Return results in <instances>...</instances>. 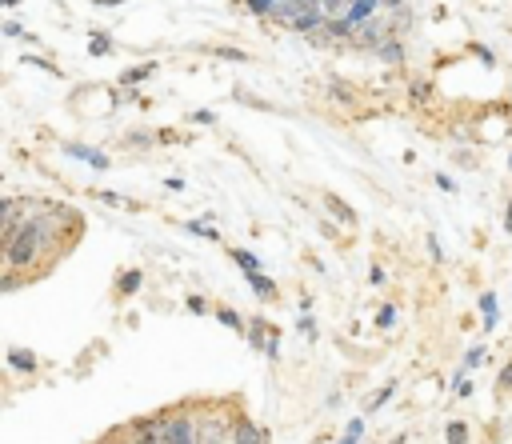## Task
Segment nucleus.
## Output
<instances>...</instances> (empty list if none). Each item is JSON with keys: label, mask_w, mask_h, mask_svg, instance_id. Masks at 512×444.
Returning <instances> with one entry per match:
<instances>
[{"label": "nucleus", "mask_w": 512, "mask_h": 444, "mask_svg": "<svg viewBox=\"0 0 512 444\" xmlns=\"http://www.w3.org/2000/svg\"><path fill=\"white\" fill-rule=\"evenodd\" d=\"M0 32H4L8 40H24V28H20L16 20H4V24H0Z\"/></svg>", "instance_id": "obj_33"}, {"label": "nucleus", "mask_w": 512, "mask_h": 444, "mask_svg": "<svg viewBox=\"0 0 512 444\" xmlns=\"http://www.w3.org/2000/svg\"><path fill=\"white\" fill-rule=\"evenodd\" d=\"M388 444H408V436H404V432H400V436H392V440H388Z\"/></svg>", "instance_id": "obj_45"}, {"label": "nucleus", "mask_w": 512, "mask_h": 444, "mask_svg": "<svg viewBox=\"0 0 512 444\" xmlns=\"http://www.w3.org/2000/svg\"><path fill=\"white\" fill-rule=\"evenodd\" d=\"M164 188H168V192H180V188H184V180H180V176H168V180H164Z\"/></svg>", "instance_id": "obj_41"}, {"label": "nucleus", "mask_w": 512, "mask_h": 444, "mask_svg": "<svg viewBox=\"0 0 512 444\" xmlns=\"http://www.w3.org/2000/svg\"><path fill=\"white\" fill-rule=\"evenodd\" d=\"M192 124H204V128H212V124H216V112H212V108H196V112H192Z\"/></svg>", "instance_id": "obj_31"}, {"label": "nucleus", "mask_w": 512, "mask_h": 444, "mask_svg": "<svg viewBox=\"0 0 512 444\" xmlns=\"http://www.w3.org/2000/svg\"><path fill=\"white\" fill-rule=\"evenodd\" d=\"M480 312H484V332H492L500 324V304H496V292H480Z\"/></svg>", "instance_id": "obj_15"}, {"label": "nucleus", "mask_w": 512, "mask_h": 444, "mask_svg": "<svg viewBox=\"0 0 512 444\" xmlns=\"http://www.w3.org/2000/svg\"><path fill=\"white\" fill-rule=\"evenodd\" d=\"M244 8H248L256 20H268V16H272V8H276V0H244Z\"/></svg>", "instance_id": "obj_26"}, {"label": "nucleus", "mask_w": 512, "mask_h": 444, "mask_svg": "<svg viewBox=\"0 0 512 444\" xmlns=\"http://www.w3.org/2000/svg\"><path fill=\"white\" fill-rule=\"evenodd\" d=\"M60 152L72 156V160H80V164H88V168H96V172H108L112 168V156L104 148H92V144H80V140H60Z\"/></svg>", "instance_id": "obj_2"}, {"label": "nucleus", "mask_w": 512, "mask_h": 444, "mask_svg": "<svg viewBox=\"0 0 512 444\" xmlns=\"http://www.w3.org/2000/svg\"><path fill=\"white\" fill-rule=\"evenodd\" d=\"M92 196H96V200H100V204H108V208H132V212H136V208H140V204H136V200H124V196H116V192H112V188H92Z\"/></svg>", "instance_id": "obj_20"}, {"label": "nucleus", "mask_w": 512, "mask_h": 444, "mask_svg": "<svg viewBox=\"0 0 512 444\" xmlns=\"http://www.w3.org/2000/svg\"><path fill=\"white\" fill-rule=\"evenodd\" d=\"M116 44H112V36L104 32V28H96L92 36H88V56H108Z\"/></svg>", "instance_id": "obj_19"}, {"label": "nucleus", "mask_w": 512, "mask_h": 444, "mask_svg": "<svg viewBox=\"0 0 512 444\" xmlns=\"http://www.w3.org/2000/svg\"><path fill=\"white\" fill-rule=\"evenodd\" d=\"M296 328H300L308 340H316V324H312V316H300V320H296Z\"/></svg>", "instance_id": "obj_40"}, {"label": "nucleus", "mask_w": 512, "mask_h": 444, "mask_svg": "<svg viewBox=\"0 0 512 444\" xmlns=\"http://www.w3.org/2000/svg\"><path fill=\"white\" fill-rule=\"evenodd\" d=\"M504 232L512 236V200H508V208H504Z\"/></svg>", "instance_id": "obj_42"}, {"label": "nucleus", "mask_w": 512, "mask_h": 444, "mask_svg": "<svg viewBox=\"0 0 512 444\" xmlns=\"http://www.w3.org/2000/svg\"><path fill=\"white\" fill-rule=\"evenodd\" d=\"M456 164H460V168H480L476 152H468V148H460V152H456Z\"/></svg>", "instance_id": "obj_35"}, {"label": "nucleus", "mask_w": 512, "mask_h": 444, "mask_svg": "<svg viewBox=\"0 0 512 444\" xmlns=\"http://www.w3.org/2000/svg\"><path fill=\"white\" fill-rule=\"evenodd\" d=\"M156 144H160V136H156V132H144V128H132V132L120 136V148H124V152H148V148H156Z\"/></svg>", "instance_id": "obj_9"}, {"label": "nucleus", "mask_w": 512, "mask_h": 444, "mask_svg": "<svg viewBox=\"0 0 512 444\" xmlns=\"http://www.w3.org/2000/svg\"><path fill=\"white\" fill-rule=\"evenodd\" d=\"M156 68H160L156 60H140V64H132V68H124L116 84H124V88H136V84H144V80H148V76H152Z\"/></svg>", "instance_id": "obj_10"}, {"label": "nucleus", "mask_w": 512, "mask_h": 444, "mask_svg": "<svg viewBox=\"0 0 512 444\" xmlns=\"http://www.w3.org/2000/svg\"><path fill=\"white\" fill-rule=\"evenodd\" d=\"M84 236V216L72 204H56L36 196L32 212L4 232V292H16L20 284H32L56 268L60 256H68Z\"/></svg>", "instance_id": "obj_1"}, {"label": "nucleus", "mask_w": 512, "mask_h": 444, "mask_svg": "<svg viewBox=\"0 0 512 444\" xmlns=\"http://www.w3.org/2000/svg\"><path fill=\"white\" fill-rule=\"evenodd\" d=\"M368 284H372V288H380V284H388V272H384L380 264H372V268H368Z\"/></svg>", "instance_id": "obj_36"}, {"label": "nucleus", "mask_w": 512, "mask_h": 444, "mask_svg": "<svg viewBox=\"0 0 512 444\" xmlns=\"http://www.w3.org/2000/svg\"><path fill=\"white\" fill-rule=\"evenodd\" d=\"M360 436H364V416H352V420H348V428L340 432V440H336V444H360Z\"/></svg>", "instance_id": "obj_23"}, {"label": "nucleus", "mask_w": 512, "mask_h": 444, "mask_svg": "<svg viewBox=\"0 0 512 444\" xmlns=\"http://www.w3.org/2000/svg\"><path fill=\"white\" fill-rule=\"evenodd\" d=\"M24 64H32V68H40V72H48V76H64V68H56L48 56H40V52H24Z\"/></svg>", "instance_id": "obj_22"}, {"label": "nucleus", "mask_w": 512, "mask_h": 444, "mask_svg": "<svg viewBox=\"0 0 512 444\" xmlns=\"http://www.w3.org/2000/svg\"><path fill=\"white\" fill-rule=\"evenodd\" d=\"M320 200H324V208H328V212H332V216H336L340 224H348V228L356 224V208H352V204H344V200H340L336 192H324Z\"/></svg>", "instance_id": "obj_11"}, {"label": "nucleus", "mask_w": 512, "mask_h": 444, "mask_svg": "<svg viewBox=\"0 0 512 444\" xmlns=\"http://www.w3.org/2000/svg\"><path fill=\"white\" fill-rule=\"evenodd\" d=\"M432 180H436V188H440V192H456V180H452L448 172H436Z\"/></svg>", "instance_id": "obj_38"}, {"label": "nucleus", "mask_w": 512, "mask_h": 444, "mask_svg": "<svg viewBox=\"0 0 512 444\" xmlns=\"http://www.w3.org/2000/svg\"><path fill=\"white\" fill-rule=\"evenodd\" d=\"M128 432H132V444H168L164 440V412H152V416L132 420Z\"/></svg>", "instance_id": "obj_3"}, {"label": "nucleus", "mask_w": 512, "mask_h": 444, "mask_svg": "<svg viewBox=\"0 0 512 444\" xmlns=\"http://www.w3.org/2000/svg\"><path fill=\"white\" fill-rule=\"evenodd\" d=\"M472 56H476L480 64H488V68L496 64V56H492V48H484V44H472Z\"/></svg>", "instance_id": "obj_34"}, {"label": "nucleus", "mask_w": 512, "mask_h": 444, "mask_svg": "<svg viewBox=\"0 0 512 444\" xmlns=\"http://www.w3.org/2000/svg\"><path fill=\"white\" fill-rule=\"evenodd\" d=\"M184 232L188 236H200V240H220V232L208 220H184Z\"/></svg>", "instance_id": "obj_21"}, {"label": "nucleus", "mask_w": 512, "mask_h": 444, "mask_svg": "<svg viewBox=\"0 0 512 444\" xmlns=\"http://www.w3.org/2000/svg\"><path fill=\"white\" fill-rule=\"evenodd\" d=\"M92 4H96V8H120L124 0H92Z\"/></svg>", "instance_id": "obj_43"}, {"label": "nucleus", "mask_w": 512, "mask_h": 444, "mask_svg": "<svg viewBox=\"0 0 512 444\" xmlns=\"http://www.w3.org/2000/svg\"><path fill=\"white\" fill-rule=\"evenodd\" d=\"M0 4H4L8 12H12V8H20V0H0Z\"/></svg>", "instance_id": "obj_44"}, {"label": "nucleus", "mask_w": 512, "mask_h": 444, "mask_svg": "<svg viewBox=\"0 0 512 444\" xmlns=\"http://www.w3.org/2000/svg\"><path fill=\"white\" fill-rule=\"evenodd\" d=\"M508 172H512V152H508Z\"/></svg>", "instance_id": "obj_46"}, {"label": "nucleus", "mask_w": 512, "mask_h": 444, "mask_svg": "<svg viewBox=\"0 0 512 444\" xmlns=\"http://www.w3.org/2000/svg\"><path fill=\"white\" fill-rule=\"evenodd\" d=\"M432 92H436V84H432L428 76L408 80V104H428V100H432Z\"/></svg>", "instance_id": "obj_16"}, {"label": "nucleus", "mask_w": 512, "mask_h": 444, "mask_svg": "<svg viewBox=\"0 0 512 444\" xmlns=\"http://www.w3.org/2000/svg\"><path fill=\"white\" fill-rule=\"evenodd\" d=\"M200 52H208V56H216V60H228V64H248V60H252L244 48H232V44H204Z\"/></svg>", "instance_id": "obj_12"}, {"label": "nucleus", "mask_w": 512, "mask_h": 444, "mask_svg": "<svg viewBox=\"0 0 512 444\" xmlns=\"http://www.w3.org/2000/svg\"><path fill=\"white\" fill-rule=\"evenodd\" d=\"M392 396H396V384H384V388H380V392H376V396L368 400V412H376V408H384V404H388Z\"/></svg>", "instance_id": "obj_28"}, {"label": "nucleus", "mask_w": 512, "mask_h": 444, "mask_svg": "<svg viewBox=\"0 0 512 444\" xmlns=\"http://www.w3.org/2000/svg\"><path fill=\"white\" fill-rule=\"evenodd\" d=\"M372 56H376L380 64H388V68H404V64H408V44H404V36H392V40H384Z\"/></svg>", "instance_id": "obj_6"}, {"label": "nucleus", "mask_w": 512, "mask_h": 444, "mask_svg": "<svg viewBox=\"0 0 512 444\" xmlns=\"http://www.w3.org/2000/svg\"><path fill=\"white\" fill-rule=\"evenodd\" d=\"M484 352H488L484 344L468 348V352H464V364H460V372H472V368H480V364H484Z\"/></svg>", "instance_id": "obj_25"}, {"label": "nucleus", "mask_w": 512, "mask_h": 444, "mask_svg": "<svg viewBox=\"0 0 512 444\" xmlns=\"http://www.w3.org/2000/svg\"><path fill=\"white\" fill-rule=\"evenodd\" d=\"M280 328H272L264 316H252L248 320V332H244V340L252 344V352H268V344H272V336H276Z\"/></svg>", "instance_id": "obj_7"}, {"label": "nucleus", "mask_w": 512, "mask_h": 444, "mask_svg": "<svg viewBox=\"0 0 512 444\" xmlns=\"http://www.w3.org/2000/svg\"><path fill=\"white\" fill-rule=\"evenodd\" d=\"M8 368H12V372H24V376H32V372L40 368V360H36L28 348H8Z\"/></svg>", "instance_id": "obj_14"}, {"label": "nucleus", "mask_w": 512, "mask_h": 444, "mask_svg": "<svg viewBox=\"0 0 512 444\" xmlns=\"http://www.w3.org/2000/svg\"><path fill=\"white\" fill-rule=\"evenodd\" d=\"M96 444H132V432H128V428H112V432H104Z\"/></svg>", "instance_id": "obj_29"}, {"label": "nucleus", "mask_w": 512, "mask_h": 444, "mask_svg": "<svg viewBox=\"0 0 512 444\" xmlns=\"http://www.w3.org/2000/svg\"><path fill=\"white\" fill-rule=\"evenodd\" d=\"M496 384H500V392H512V360L500 368V380H496Z\"/></svg>", "instance_id": "obj_39"}, {"label": "nucleus", "mask_w": 512, "mask_h": 444, "mask_svg": "<svg viewBox=\"0 0 512 444\" xmlns=\"http://www.w3.org/2000/svg\"><path fill=\"white\" fill-rule=\"evenodd\" d=\"M216 320L224 324V328H232V332H248V324H244V316L232 308V304H216Z\"/></svg>", "instance_id": "obj_18"}, {"label": "nucleus", "mask_w": 512, "mask_h": 444, "mask_svg": "<svg viewBox=\"0 0 512 444\" xmlns=\"http://www.w3.org/2000/svg\"><path fill=\"white\" fill-rule=\"evenodd\" d=\"M424 248H428V256H432V260H436V264H440V260H444V248H440V240H436V236H432V232H428V236H424Z\"/></svg>", "instance_id": "obj_32"}, {"label": "nucleus", "mask_w": 512, "mask_h": 444, "mask_svg": "<svg viewBox=\"0 0 512 444\" xmlns=\"http://www.w3.org/2000/svg\"><path fill=\"white\" fill-rule=\"evenodd\" d=\"M452 392H456V396H472V392H476V384L468 380V372H460V380H456V388H452Z\"/></svg>", "instance_id": "obj_37"}, {"label": "nucleus", "mask_w": 512, "mask_h": 444, "mask_svg": "<svg viewBox=\"0 0 512 444\" xmlns=\"http://www.w3.org/2000/svg\"><path fill=\"white\" fill-rule=\"evenodd\" d=\"M396 324V304H380L376 308V328H392Z\"/></svg>", "instance_id": "obj_27"}, {"label": "nucleus", "mask_w": 512, "mask_h": 444, "mask_svg": "<svg viewBox=\"0 0 512 444\" xmlns=\"http://www.w3.org/2000/svg\"><path fill=\"white\" fill-rule=\"evenodd\" d=\"M184 308H188L192 316H208V300H204V296H188Z\"/></svg>", "instance_id": "obj_30"}, {"label": "nucleus", "mask_w": 512, "mask_h": 444, "mask_svg": "<svg viewBox=\"0 0 512 444\" xmlns=\"http://www.w3.org/2000/svg\"><path fill=\"white\" fill-rule=\"evenodd\" d=\"M232 444H272V440H268V428L264 424H256L252 416L236 412V420H232Z\"/></svg>", "instance_id": "obj_4"}, {"label": "nucleus", "mask_w": 512, "mask_h": 444, "mask_svg": "<svg viewBox=\"0 0 512 444\" xmlns=\"http://www.w3.org/2000/svg\"><path fill=\"white\" fill-rule=\"evenodd\" d=\"M228 256H232V264H236L240 272H264V264H260V256H252L248 248H228Z\"/></svg>", "instance_id": "obj_17"}, {"label": "nucleus", "mask_w": 512, "mask_h": 444, "mask_svg": "<svg viewBox=\"0 0 512 444\" xmlns=\"http://www.w3.org/2000/svg\"><path fill=\"white\" fill-rule=\"evenodd\" d=\"M140 284H144V272H140V268H124V272L116 276V296H120V300H124V296H136Z\"/></svg>", "instance_id": "obj_13"}, {"label": "nucleus", "mask_w": 512, "mask_h": 444, "mask_svg": "<svg viewBox=\"0 0 512 444\" xmlns=\"http://www.w3.org/2000/svg\"><path fill=\"white\" fill-rule=\"evenodd\" d=\"M324 92H328L340 108H352V112H356V108H360V100H364V96H360V88H356V84H348V80H340V76H332V80L324 84Z\"/></svg>", "instance_id": "obj_5"}, {"label": "nucleus", "mask_w": 512, "mask_h": 444, "mask_svg": "<svg viewBox=\"0 0 512 444\" xmlns=\"http://www.w3.org/2000/svg\"><path fill=\"white\" fill-rule=\"evenodd\" d=\"M444 444H468V424H464V420H448Z\"/></svg>", "instance_id": "obj_24"}, {"label": "nucleus", "mask_w": 512, "mask_h": 444, "mask_svg": "<svg viewBox=\"0 0 512 444\" xmlns=\"http://www.w3.org/2000/svg\"><path fill=\"white\" fill-rule=\"evenodd\" d=\"M244 280H248V288H252V296H256L260 304H276V300H280L276 280H268L264 272H244Z\"/></svg>", "instance_id": "obj_8"}]
</instances>
